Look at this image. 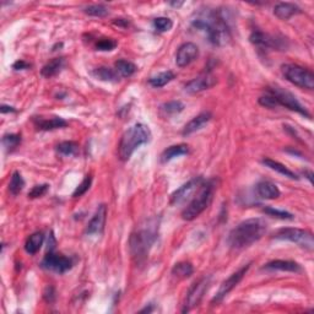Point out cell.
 <instances>
[{
    "instance_id": "1",
    "label": "cell",
    "mask_w": 314,
    "mask_h": 314,
    "mask_svg": "<svg viewBox=\"0 0 314 314\" xmlns=\"http://www.w3.org/2000/svg\"><path fill=\"white\" fill-rule=\"evenodd\" d=\"M160 220L157 217L146 220L131 233L129 239L130 253L136 262H143L158 237Z\"/></svg>"
},
{
    "instance_id": "2",
    "label": "cell",
    "mask_w": 314,
    "mask_h": 314,
    "mask_svg": "<svg viewBox=\"0 0 314 314\" xmlns=\"http://www.w3.org/2000/svg\"><path fill=\"white\" fill-rule=\"evenodd\" d=\"M268 230V224L260 217L242 221L228 234V245L233 249H243L263 238Z\"/></svg>"
},
{
    "instance_id": "3",
    "label": "cell",
    "mask_w": 314,
    "mask_h": 314,
    "mask_svg": "<svg viewBox=\"0 0 314 314\" xmlns=\"http://www.w3.org/2000/svg\"><path fill=\"white\" fill-rule=\"evenodd\" d=\"M192 25L196 30L204 32L213 45L224 46L230 42V27L219 11H210L206 15L196 17L193 20Z\"/></svg>"
},
{
    "instance_id": "4",
    "label": "cell",
    "mask_w": 314,
    "mask_h": 314,
    "mask_svg": "<svg viewBox=\"0 0 314 314\" xmlns=\"http://www.w3.org/2000/svg\"><path fill=\"white\" fill-rule=\"evenodd\" d=\"M150 140H151V130L148 125L143 124V123L134 124L122 135L118 146L120 160L128 161L135 152V150L148 144Z\"/></svg>"
},
{
    "instance_id": "5",
    "label": "cell",
    "mask_w": 314,
    "mask_h": 314,
    "mask_svg": "<svg viewBox=\"0 0 314 314\" xmlns=\"http://www.w3.org/2000/svg\"><path fill=\"white\" fill-rule=\"evenodd\" d=\"M216 190V181H204L201 184L200 189H199L198 194L194 196L192 201L187 205L186 209L182 213V217L187 221H193L196 217L200 216L207 207L210 206L211 201L214 199V194Z\"/></svg>"
},
{
    "instance_id": "6",
    "label": "cell",
    "mask_w": 314,
    "mask_h": 314,
    "mask_svg": "<svg viewBox=\"0 0 314 314\" xmlns=\"http://www.w3.org/2000/svg\"><path fill=\"white\" fill-rule=\"evenodd\" d=\"M281 70L285 79L295 86L308 90H312L314 87V74L309 69L297 64H284Z\"/></svg>"
},
{
    "instance_id": "7",
    "label": "cell",
    "mask_w": 314,
    "mask_h": 314,
    "mask_svg": "<svg viewBox=\"0 0 314 314\" xmlns=\"http://www.w3.org/2000/svg\"><path fill=\"white\" fill-rule=\"evenodd\" d=\"M275 239L280 240H289V242L296 243L299 247L313 251L314 248V237L310 231L302 230V228H293L286 227L280 228L276 233L274 234Z\"/></svg>"
},
{
    "instance_id": "8",
    "label": "cell",
    "mask_w": 314,
    "mask_h": 314,
    "mask_svg": "<svg viewBox=\"0 0 314 314\" xmlns=\"http://www.w3.org/2000/svg\"><path fill=\"white\" fill-rule=\"evenodd\" d=\"M268 92L276 98L278 106H283V107L287 108V110L299 113L301 116L306 117V118H310V114L308 113V111L303 107V106L299 103L298 99L296 98V96H293L290 91L285 90L283 87L274 86L269 87Z\"/></svg>"
},
{
    "instance_id": "9",
    "label": "cell",
    "mask_w": 314,
    "mask_h": 314,
    "mask_svg": "<svg viewBox=\"0 0 314 314\" xmlns=\"http://www.w3.org/2000/svg\"><path fill=\"white\" fill-rule=\"evenodd\" d=\"M210 281H211L210 276H204L202 278H200L198 283H195L192 287H190V290L187 293L186 302H184V308H183L184 313L189 312L190 309L199 306L202 297H204L207 289H209Z\"/></svg>"
},
{
    "instance_id": "10",
    "label": "cell",
    "mask_w": 314,
    "mask_h": 314,
    "mask_svg": "<svg viewBox=\"0 0 314 314\" xmlns=\"http://www.w3.org/2000/svg\"><path fill=\"white\" fill-rule=\"evenodd\" d=\"M249 268H251V264H247V265L242 266V268L237 270L236 272H233L230 277L226 278L224 283L221 284V286H220V290L217 291L215 297L213 298L211 303H220V302H221L222 299H224L226 296H227L228 293H230L232 290L242 281V278L245 277L246 274H247Z\"/></svg>"
},
{
    "instance_id": "11",
    "label": "cell",
    "mask_w": 314,
    "mask_h": 314,
    "mask_svg": "<svg viewBox=\"0 0 314 314\" xmlns=\"http://www.w3.org/2000/svg\"><path fill=\"white\" fill-rule=\"evenodd\" d=\"M202 183H204V178L202 177H195L189 182H187L180 189H177L173 193L171 196V204L180 205L186 202L187 200H189V199L192 198V195L200 189Z\"/></svg>"
},
{
    "instance_id": "12",
    "label": "cell",
    "mask_w": 314,
    "mask_h": 314,
    "mask_svg": "<svg viewBox=\"0 0 314 314\" xmlns=\"http://www.w3.org/2000/svg\"><path fill=\"white\" fill-rule=\"evenodd\" d=\"M42 266L57 274H64L73 268V260L63 254H55L49 252L42 260Z\"/></svg>"
},
{
    "instance_id": "13",
    "label": "cell",
    "mask_w": 314,
    "mask_h": 314,
    "mask_svg": "<svg viewBox=\"0 0 314 314\" xmlns=\"http://www.w3.org/2000/svg\"><path fill=\"white\" fill-rule=\"evenodd\" d=\"M199 57V48L195 43H183L176 53V64L180 67H186L195 61Z\"/></svg>"
},
{
    "instance_id": "14",
    "label": "cell",
    "mask_w": 314,
    "mask_h": 314,
    "mask_svg": "<svg viewBox=\"0 0 314 314\" xmlns=\"http://www.w3.org/2000/svg\"><path fill=\"white\" fill-rule=\"evenodd\" d=\"M249 41L253 43L254 46L259 47L263 49H280L284 48L285 42L283 40H278L277 37L271 36L269 33H264L262 31H255L251 34Z\"/></svg>"
},
{
    "instance_id": "15",
    "label": "cell",
    "mask_w": 314,
    "mask_h": 314,
    "mask_svg": "<svg viewBox=\"0 0 314 314\" xmlns=\"http://www.w3.org/2000/svg\"><path fill=\"white\" fill-rule=\"evenodd\" d=\"M216 83L217 79L215 76L211 75L210 73H205V74L198 76V78L189 81V83L184 86V90H186V92L194 95V93H199L201 92V91L209 90L210 87L215 86Z\"/></svg>"
},
{
    "instance_id": "16",
    "label": "cell",
    "mask_w": 314,
    "mask_h": 314,
    "mask_svg": "<svg viewBox=\"0 0 314 314\" xmlns=\"http://www.w3.org/2000/svg\"><path fill=\"white\" fill-rule=\"evenodd\" d=\"M106 219H107V206L106 205H99L98 209L93 214L92 219L90 220L86 226V234H99L104 230Z\"/></svg>"
},
{
    "instance_id": "17",
    "label": "cell",
    "mask_w": 314,
    "mask_h": 314,
    "mask_svg": "<svg viewBox=\"0 0 314 314\" xmlns=\"http://www.w3.org/2000/svg\"><path fill=\"white\" fill-rule=\"evenodd\" d=\"M34 125L40 130H54V129H60L67 125L66 120H64L60 117H52V118H43V117H36L33 119Z\"/></svg>"
},
{
    "instance_id": "18",
    "label": "cell",
    "mask_w": 314,
    "mask_h": 314,
    "mask_svg": "<svg viewBox=\"0 0 314 314\" xmlns=\"http://www.w3.org/2000/svg\"><path fill=\"white\" fill-rule=\"evenodd\" d=\"M211 118H213V116H211L210 112H202L200 114H198V116L194 117V118L190 120L189 123H187L186 127L183 128L182 134L190 135V134L195 133V131L200 130L204 125H206L207 123L210 122Z\"/></svg>"
},
{
    "instance_id": "19",
    "label": "cell",
    "mask_w": 314,
    "mask_h": 314,
    "mask_svg": "<svg viewBox=\"0 0 314 314\" xmlns=\"http://www.w3.org/2000/svg\"><path fill=\"white\" fill-rule=\"evenodd\" d=\"M264 270H278L287 272H301L302 268L298 263L292 260H272L263 266Z\"/></svg>"
},
{
    "instance_id": "20",
    "label": "cell",
    "mask_w": 314,
    "mask_h": 314,
    "mask_svg": "<svg viewBox=\"0 0 314 314\" xmlns=\"http://www.w3.org/2000/svg\"><path fill=\"white\" fill-rule=\"evenodd\" d=\"M301 13V9L293 3H278L274 8V15L280 20H289L290 17Z\"/></svg>"
},
{
    "instance_id": "21",
    "label": "cell",
    "mask_w": 314,
    "mask_h": 314,
    "mask_svg": "<svg viewBox=\"0 0 314 314\" xmlns=\"http://www.w3.org/2000/svg\"><path fill=\"white\" fill-rule=\"evenodd\" d=\"M257 193L260 198L263 199H277L281 195L280 189H278L276 184L271 183L269 181H262L257 184Z\"/></svg>"
},
{
    "instance_id": "22",
    "label": "cell",
    "mask_w": 314,
    "mask_h": 314,
    "mask_svg": "<svg viewBox=\"0 0 314 314\" xmlns=\"http://www.w3.org/2000/svg\"><path fill=\"white\" fill-rule=\"evenodd\" d=\"M188 152H189V149H188V146L184 145V144L172 145L162 152V155H161V162L167 163L169 162V161L175 160V158L188 155Z\"/></svg>"
},
{
    "instance_id": "23",
    "label": "cell",
    "mask_w": 314,
    "mask_h": 314,
    "mask_svg": "<svg viewBox=\"0 0 314 314\" xmlns=\"http://www.w3.org/2000/svg\"><path fill=\"white\" fill-rule=\"evenodd\" d=\"M43 242H45V234L42 232H34L26 240L25 251L31 255L36 254L41 247H42Z\"/></svg>"
},
{
    "instance_id": "24",
    "label": "cell",
    "mask_w": 314,
    "mask_h": 314,
    "mask_svg": "<svg viewBox=\"0 0 314 314\" xmlns=\"http://www.w3.org/2000/svg\"><path fill=\"white\" fill-rule=\"evenodd\" d=\"M263 163L266 167H269L270 169H272V171L280 173V175H283V176H285V177L290 178V180H295V181L298 180L297 175H296L295 172H292L291 169H289L286 166L283 165V163L277 162V161L271 160V158H264Z\"/></svg>"
},
{
    "instance_id": "25",
    "label": "cell",
    "mask_w": 314,
    "mask_h": 314,
    "mask_svg": "<svg viewBox=\"0 0 314 314\" xmlns=\"http://www.w3.org/2000/svg\"><path fill=\"white\" fill-rule=\"evenodd\" d=\"M64 65H65L64 58H55V59L47 63L46 65L42 67V72L41 73H42V75L45 76V78H53V76L59 74L61 70H63Z\"/></svg>"
},
{
    "instance_id": "26",
    "label": "cell",
    "mask_w": 314,
    "mask_h": 314,
    "mask_svg": "<svg viewBox=\"0 0 314 314\" xmlns=\"http://www.w3.org/2000/svg\"><path fill=\"white\" fill-rule=\"evenodd\" d=\"M92 75L95 76L96 79H98V80L106 81V83H117L120 78V76L117 74L116 70L106 66H101L95 69L92 72Z\"/></svg>"
},
{
    "instance_id": "27",
    "label": "cell",
    "mask_w": 314,
    "mask_h": 314,
    "mask_svg": "<svg viewBox=\"0 0 314 314\" xmlns=\"http://www.w3.org/2000/svg\"><path fill=\"white\" fill-rule=\"evenodd\" d=\"M116 66V72L120 78H130L131 75L135 74L136 72V65L131 61L125 60V59H120L118 61H116L114 64Z\"/></svg>"
},
{
    "instance_id": "28",
    "label": "cell",
    "mask_w": 314,
    "mask_h": 314,
    "mask_svg": "<svg viewBox=\"0 0 314 314\" xmlns=\"http://www.w3.org/2000/svg\"><path fill=\"white\" fill-rule=\"evenodd\" d=\"M176 78L175 73L173 72H163L160 73V74L152 76L151 79L149 80V84L151 85L152 87H156V89H160V87L166 86L167 84H169L173 79Z\"/></svg>"
},
{
    "instance_id": "29",
    "label": "cell",
    "mask_w": 314,
    "mask_h": 314,
    "mask_svg": "<svg viewBox=\"0 0 314 314\" xmlns=\"http://www.w3.org/2000/svg\"><path fill=\"white\" fill-rule=\"evenodd\" d=\"M193 272H194V268H193L192 264L188 262L177 263L172 269V274L181 278H187L192 276Z\"/></svg>"
},
{
    "instance_id": "30",
    "label": "cell",
    "mask_w": 314,
    "mask_h": 314,
    "mask_svg": "<svg viewBox=\"0 0 314 314\" xmlns=\"http://www.w3.org/2000/svg\"><path fill=\"white\" fill-rule=\"evenodd\" d=\"M57 152L61 156H75L79 152V144L75 142H63L57 146Z\"/></svg>"
},
{
    "instance_id": "31",
    "label": "cell",
    "mask_w": 314,
    "mask_h": 314,
    "mask_svg": "<svg viewBox=\"0 0 314 314\" xmlns=\"http://www.w3.org/2000/svg\"><path fill=\"white\" fill-rule=\"evenodd\" d=\"M23 187H25V181H23L22 176L19 172H14L11 176L10 183H9V192L13 195H17L21 193Z\"/></svg>"
},
{
    "instance_id": "32",
    "label": "cell",
    "mask_w": 314,
    "mask_h": 314,
    "mask_svg": "<svg viewBox=\"0 0 314 314\" xmlns=\"http://www.w3.org/2000/svg\"><path fill=\"white\" fill-rule=\"evenodd\" d=\"M84 13L93 17H104L108 15V9L102 4H93L85 8Z\"/></svg>"
},
{
    "instance_id": "33",
    "label": "cell",
    "mask_w": 314,
    "mask_h": 314,
    "mask_svg": "<svg viewBox=\"0 0 314 314\" xmlns=\"http://www.w3.org/2000/svg\"><path fill=\"white\" fill-rule=\"evenodd\" d=\"M20 143H21V135L19 134H7L3 137V145L8 151H13L20 145Z\"/></svg>"
},
{
    "instance_id": "34",
    "label": "cell",
    "mask_w": 314,
    "mask_h": 314,
    "mask_svg": "<svg viewBox=\"0 0 314 314\" xmlns=\"http://www.w3.org/2000/svg\"><path fill=\"white\" fill-rule=\"evenodd\" d=\"M91 183H92V176L87 175L86 177L84 178V181L76 187L74 193H73V196H74V198H80V196H83L85 193L90 189Z\"/></svg>"
},
{
    "instance_id": "35",
    "label": "cell",
    "mask_w": 314,
    "mask_h": 314,
    "mask_svg": "<svg viewBox=\"0 0 314 314\" xmlns=\"http://www.w3.org/2000/svg\"><path fill=\"white\" fill-rule=\"evenodd\" d=\"M154 26L158 32H167L172 30L173 21L168 17H157L154 20Z\"/></svg>"
},
{
    "instance_id": "36",
    "label": "cell",
    "mask_w": 314,
    "mask_h": 314,
    "mask_svg": "<svg viewBox=\"0 0 314 314\" xmlns=\"http://www.w3.org/2000/svg\"><path fill=\"white\" fill-rule=\"evenodd\" d=\"M117 47V42L112 38H101L96 43V49L101 52H111Z\"/></svg>"
},
{
    "instance_id": "37",
    "label": "cell",
    "mask_w": 314,
    "mask_h": 314,
    "mask_svg": "<svg viewBox=\"0 0 314 314\" xmlns=\"http://www.w3.org/2000/svg\"><path fill=\"white\" fill-rule=\"evenodd\" d=\"M264 213H265L266 215L276 217V219H280V220H293L292 214L287 213V211H284V210L275 209V207H265V209H264Z\"/></svg>"
},
{
    "instance_id": "38",
    "label": "cell",
    "mask_w": 314,
    "mask_h": 314,
    "mask_svg": "<svg viewBox=\"0 0 314 314\" xmlns=\"http://www.w3.org/2000/svg\"><path fill=\"white\" fill-rule=\"evenodd\" d=\"M162 110L168 114H176L182 112V111L184 110V104L182 103L181 101H171L163 104Z\"/></svg>"
},
{
    "instance_id": "39",
    "label": "cell",
    "mask_w": 314,
    "mask_h": 314,
    "mask_svg": "<svg viewBox=\"0 0 314 314\" xmlns=\"http://www.w3.org/2000/svg\"><path fill=\"white\" fill-rule=\"evenodd\" d=\"M259 103L263 106V107H266V108H276V107H280L277 103L276 98L274 97L272 95H270L269 92H266L265 95L262 96V97L259 98Z\"/></svg>"
},
{
    "instance_id": "40",
    "label": "cell",
    "mask_w": 314,
    "mask_h": 314,
    "mask_svg": "<svg viewBox=\"0 0 314 314\" xmlns=\"http://www.w3.org/2000/svg\"><path fill=\"white\" fill-rule=\"evenodd\" d=\"M48 189H49L48 184H40V186H34L30 190V193H28V198H31V199L41 198V196H43L47 192H48Z\"/></svg>"
},
{
    "instance_id": "41",
    "label": "cell",
    "mask_w": 314,
    "mask_h": 314,
    "mask_svg": "<svg viewBox=\"0 0 314 314\" xmlns=\"http://www.w3.org/2000/svg\"><path fill=\"white\" fill-rule=\"evenodd\" d=\"M45 299L48 303H53L55 299V291L53 287H47L45 291Z\"/></svg>"
},
{
    "instance_id": "42",
    "label": "cell",
    "mask_w": 314,
    "mask_h": 314,
    "mask_svg": "<svg viewBox=\"0 0 314 314\" xmlns=\"http://www.w3.org/2000/svg\"><path fill=\"white\" fill-rule=\"evenodd\" d=\"M31 65L28 63H26V61H23V60H17L16 63H14V65H13V67L15 70H23V69H28V67H30Z\"/></svg>"
},
{
    "instance_id": "43",
    "label": "cell",
    "mask_w": 314,
    "mask_h": 314,
    "mask_svg": "<svg viewBox=\"0 0 314 314\" xmlns=\"http://www.w3.org/2000/svg\"><path fill=\"white\" fill-rule=\"evenodd\" d=\"M55 245H57V240H55V237L53 236V233H51V236H49L48 238V252H53L55 248Z\"/></svg>"
},
{
    "instance_id": "44",
    "label": "cell",
    "mask_w": 314,
    "mask_h": 314,
    "mask_svg": "<svg viewBox=\"0 0 314 314\" xmlns=\"http://www.w3.org/2000/svg\"><path fill=\"white\" fill-rule=\"evenodd\" d=\"M0 111H2V113H9V112H16V110L14 107H10V106L7 104H3L2 108H0Z\"/></svg>"
},
{
    "instance_id": "45",
    "label": "cell",
    "mask_w": 314,
    "mask_h": 314,
    "mask_svg": "<svg viewBox=\"0 0 314 314\" xmlns=\"http://www.w3.org/2000/svg\"><path fill=\"white\" fill-rule=\"evenodd\" d=\"M154 310V307H145L144 309L140 310V313H151Z\"/></svg>"
},
{
    "instance_id": "46",
    "label": "cell",
    "mask_w": 314,
    "mask_h": 314,
    "mask_svg": "<svg viewBox=\"0 0 314 314\" xmlns=\"http://www.w3.org/2000/svg\"><path fill=\"white\" fill-rule=\"evenodd\" d=\"M171 5L175 8H180V7H182V5H183V2H172Z\"/></svg>"
}]
</instances>
